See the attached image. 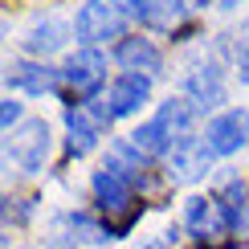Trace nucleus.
<instances>
[{"label":"nucleus","mask_w":249,"mask_h":249,"mask_svg":"<svg viewBox=\"0 0 249 249\" xmlns=\"http://www.w3.org/2000/svg\"><path fill=\"white\" fill-rule=\"evenodd\" d=\"M221 45H229V53L237 61V78L249 86V20L237 29V33H229V41H221Z\"/></svg>","instance_id":"obj_14"},{"label":"nucleus","mask_w":249,"mask_h":249,"mask_svg":"<svg viewBox=\"0 0 249 249\" xmlns=\"http://www.w3.org/2000/svg\"><path fill=\"white\" fill-rule=\"evenodd\" d=\"M147 98H151V78H147V74H119V78L107 86L102 107H107V119L115 123V119L139 115Z\"/></svg>","instance_id":"obj_7"},{"label":"nucleus","mask_w":249,"mask_h":249,"mask_svg":"<svg viewBox=\"0 0 249 249\" xmlns=\"http://www.w3.org/2000/svg\"><path fill=\"white\" fill-rule=\"evenodd\" d=\"M74 33L82 45H98L110 37H127V8L119 0H86L78 4L74 17Z\"/></svg>","instance_id":"obj_4"},{"label":"nucleus","mask_w":249,"mask_h":249,"mask_svg":"<svg viewBox=\"0 0 249 249\" xmlns=\"http://www.w3.org/2000/svg\"><path fill=\"white\" fill-rule=\"evenodd\" d=\"M90 192H94V204L102 213H139V209H131V200H135V180H127V176H119V172H110V168H98L94 172V180H90Z\"/></svg>","instance_id":"obj_12"},{"label":"nucleus","mask_w":249,"mask_h":249,"mask_svg":"<svg viewBox=\"0 0 249 249\" xmlns=\"http://www.w3.org/2000/svg\"><path fill=\"white\" fill-rule=\"evenodd\" d=\"M107 66L110 61L98 45H78L66 57V66H61V90L70 98H78V107L94 102V94L107 86Z\"/></svg>","instance_id":"obj_1"},{"label":"nucleus","mask_w":249,"mask_h":249,"mask_svg":"<svg viewBox=\"0 0 249 249\" xmlns=\"http://www.w3.org/2000/svg\"><path fill=\"white\" fill-rule=\"evenodd\" d=\"M107 107L102 102H86V107H70L66 110V131H70V139H66V151L70 155H86L90 147L98 143V135L107 131Z\"/></svg>","instance_id":"obj_8"},{"label":"nucleus","mask_w":249,"mask_h":249,"mask_svg":"<svg viewBox=\"0 0 249 249\" xmlns=\"http://www.w3.org/2000/svg\"><path fill=\"white\" fill-rule=\"evenodd\" d=\"M237 4H245V0H216V8H237Z\"/></svg>","instance_id":"obj_17"},{"label":"nucleus","mask_w":249,"mask_h":249,"mask_svg":"<svg viewBox=\"0 0 249 249\" xmlns=\"http://www.w3.org/2000/svg\"><path fill=\"white\" fill-rule=\"evenodd\" d=\"M241 225H245L241 209L225 204L221 196H188V204H184V233H192L196 241H213Z\"/></svg>","instance_id":"obj_2"},{"label":"nucleus","mask_w":249,"mask_h":249,"mask_svg":"<svg viewBox=\"0 0 249 249\" xmlns=\"http://www.w3.org/2000/svg\"><path fill=\"white\" fill-rule=\"evenodd\" d=\"M49 123L45 119H25L17 131H8V139H4V160L13 163L17 172H25V176H37L41 168H45V160H49Z\"/></svg>","instance_id":"obj_3"},{"label":"nucleus","mask_w":249,"mask_h":249,"mask_svg":"<svg viewBox=\"0 0 249 249\" xmlns=\"http://www.w3.org/2000/svg\"><path fill=\"white\" fill-rule=\"evenodd\" d=\"M213 160L216 155L204 147V139L184 135V139L168 151V172H172V180H200V176L213 168Z\"/></svg>","instance_id":"obj_13"},{"label":"nucleus","mask_w":249,"mask_h":249,"mask_svg":"<svg viewBox=\"0 0 249 249\" xmlns=\"http://www.w3.org/2000/svg\"><path fill=\"white\" fill-rule=\"evenodd\" d=\"M17 123H25V107H20V102L8 94L4 102H0V127H4V135L17 131Z\"/></svg>","instance_id":"obj_16"},{"label":"nucleus","mask_w":249,"mask_h":249,"mask_svg":"<svg viewBox=\"0 0 249 249\" xmlns=\"http://www.w3.org/2000/svg\"><path fill=\"white\" fill-rule=\"evenodd\" d=\"M70 33H74V25H66L57 13H41V17H33V25L25 29L20 49H25L29 57H41V61H45V57H53V53L66 49Z\"/></svg>","instance_id":"obj_9"},{"label":"nucleus","mask_w":249,"mask_h":249,"mask_svg":"<svg viewBox=\"0 0 249 249\" xmlns=\"http://www.w3.org/2000/svg\"><path fill=\"white\" fill-rule=\"evenodd\" d=\"M123 8H127V17L143 20V25H155V17H160L163 0H123Z\"/></svg>","instance_id":"obj_15"},{"label":"nucleus","mask_w":249,"mask_h":249,"mask_svg":"<svg viewBox=\"0 0 249 249\" xmlns=\"http://www.w3.org/2000/svg\"><path fill=\"white\" fill-rule=\"evenodd\" d=\"M4 86L20 94H61V70H49L45 61H8Z\"/></svg>","instance_id":"obj_11"},{"label":"nucleus","mask_w":249,"mask_h":249,"mask_svg":"<svg viewBox=\"0 0 249 249\" xmlns=\"http://www.w3.org/2000/svg\"><path fill=\"white\" fill-rule=\"evenodd\" d=\"M200 139H204V147H209L216 160L237 155L249 143V110L245 107H229V110H221V115H213Z\"/></svg>","instance_id":"obj_5"},{"label":"nucleus","mask_w":249,"mask_h":249,"mask_svg":"<svg viewBox=\"0 0 249 249\" xmlns=\"http://www.w3.org/2000/svg\"><path fill=\"white\" fill-rule=\"evenodd\" d=\"M184 98L196 107V115L200 110H216L225 102V70L216 66V61H196V66L184 74Z\"/></svg>","instance_id":"obj_6"},{"label":"nucleus","mask_w":249,"mask_h":249,"mask_svg":"<svg viewBox=\"0 0 249 249\" xmlns=\"http://www.w3.org/2000/svg\"><path fill=\"white\" fill-rule=\"evenodd\" d=\"M115 61L123 74H147V78H160L163 74V53L155 49L151 37L143 33H127L115 41Z\"/></svg>","instance_id":"obj_10"}]
</instances>
